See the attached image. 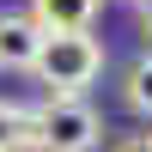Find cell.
Masks as SVG:
<instances>
[{
	"instance_id": "6da1fadb",
	"label": "cell",
	"mask_w": 152,
	"mask_h": 152,
	"mask_svg": "<svg viewBox=\"0 0 152 152\" xmlns=\"http://www.w3.org/2000/svg\"><path fill=\"white\" fill-rule=\"evenodd\" d=\"M104 146V116L85 97H49L18 110L12 128V152H97Z\"/></svg>"
},
{
	"instance_id": "7a4b0ae2",
	"label": "cell",
	"mask_w": 152,
	"mask_h": 152,
	"mask_svg": "<svg viewBox=\"0 0 152 152\" xmlns=\"http://www.w3.org/2000/svg\"><path fill=\"white\" fill-rule=\"evenodd\" d=\"M31 73L49 85V97H85V85H97V73H104V43H97L91 31L43 37Z\"/></svg>"
},
{
	"instance_id": "3957f363",
	"label": "cell",
	"mask_w": 152,
	"mask_h": 152,
	"mask_svg": "<svg viewBox=\"0 0 152 152\" xmlns=\"http://www.w3.org/2000/svg\"><path fill=\"white\" fill-rule=\"evenodd\" d=\"M97 6H104V0H31L24 18H31L43 37H67V31H91Z\"/></svg>"
},
{
	"instance_id": "277c9868",
	"label": "cell",
	"mask_w": 152,
	"mask_h": 152,
	"mask_svg": "<svg viewBox=\"0 0 152 152\" xmlns=\"http://www.w3.org/2000/svg\"><path fill=\"white\" fill-rule=\"evenodd\" d=\"M37 49H43V31L24 12H0V73H31Z\"/></svg>"
},
{
	"instance_id": "5b68a950",
	"label": "cell",
	"mask_w": 152,
	"mask_h": 152,
	"mask_svg": "<svg viewBox=\"0 0 152 152\" xmlns=\"http://www.w3.org/2000/svg\"><path fill=\"white\" fill-rule=\"evenodd\" d=\"M122 104H128L134 116H146V122H152V49L134 61L128 73H122Z\"/></svg>"
},
{
	"instance_id": "8992f818",
	"label": "cell",
	"mask_w": 152,
	"mask_h": 152,
	"mask_svg": "<svg viewBox=\"0 0 152 152\" xmlns=\"http://www.w3.org/2000/svg\"><path fill=\"white\" fill-rule=\"evenodd\" d=\"M12 128H18V104H0V152H12Z\"/></svg>"
},
{
	"instance_id": "52a82bcc",
	"label": "cell",
	"mask_w": 152,
	"mask_h": 152,
	"mask_svg": "<svg viewBox=\"0 0 152 152\" xmlns=\"http://www.w3.org/2000/svg\"><path fill=\"white\" fill-rule=\"evenodd\" d=\"M110 152H152V128H146V134H122Z\"/></svg>"
},
{
	"instance_id": "ba28073f",
	"label": "cell",
	"mask_w": 152,
	"mask_h": 152,
	"mask_svg": "<svg viewBox=\"0 0 152 152\" xmlns=\"http://www.w3.org/2000/svg\"><path fill=\"white\" fill-rule=\"evenodd\" d=\"M140 31L152 37V0H140Z\"/></svg>"
}]
</instances>
